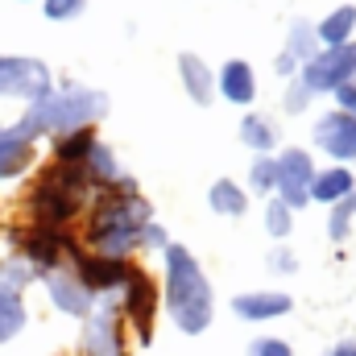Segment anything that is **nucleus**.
<instances>
[{
  "mask_svg": "<svg viewBox=\"0 0 356 356\" xmlns=\"http://www.w3.org/2000/svg\"><path fill=\"white\" fill-rule=\"evenodd\" d=\"M42 286H46V298H50V307L58 311V315H71V319H88L91 311H95V294L88 290V282L75 273V266H58L50 269V273H42L38 277Z\"/></svg>",
  "mask_w": 356,
  "mask_h": 356,
  "instance_id": "8",
  "label": "nucleus"
},
{
  "mask_svg": "<svg viewBox=\"0 0 356 356\" xmlns=\"http://www.w3.org/2000/svg\"><path fill=\"white\" fill-rule=\"evenodd\" d=\"M216 95H224L228 104H253L257 99V75H253V67L245 63V58H228L224 67H220V75H216Z\"/></svg>",
  "mask_w": 356,
  "mask_h": 356,
  "instance_id": "14",
  "label": "nucleus"
},
{
  "mask_svg": "<svg viewBox=\"0 0 356 356\" xmlns=\"http://www.w3.org/2000/svg\"><path fill=\"white\" fill-rule=\"evenodd\" d=\"M290 228H294V207H286L277 195L266 199V232L273 236V241H286Z\"/></svg>",
  "mask_w": 356,
  "mask_h": 356,
  "instance_id": "25",
  "label": "nucleus"
},
{
  "mask_svg": "<svg viewBox=\"0 0 356 356\" xmlns=\"http://www.w3.org/2000/svg\"><path fill=\"white\" fill-rule=\"evenodd\" d=\"M311 182H315V162L307 149L290 145L277 154V199L294 211H302L311 203Z\"/></svg>",
  "mask_w": 356,
  "mask_h": 356,
  "instance_id": "9",
  "label": "nucleus"
},
{
  "mask_svg": "<svg viewBox=\"0 0 356 356\" xmlns=\"http://www.w3.org/2000/svg\"><path fill=\"white\" fill-rule=\"evenodd\" d=\"M166 245H170L166 228H162V224H145V232H141V249H166Z\"/></svg>",
  "mask_w": 356,
  "mask_h": 356,
  "instance_id": "30",
  "label": "nucleus"
},
{
  "mask_svg": "<svg viewBox=\"0 0 356 356\" xmlns=\"http://www.w3.org/2000/svg\"><path fill=\"white\" fill-rule=\"evenodd\" d=\"M178 79H182V91H186L199 108H207V104L216 99V75H211V67H207L199 54H191V50L178 54Z\"/></svg>",
  "mask_w": 356,
  "mask_h": 356,
  "instance_id": "17",
  "label": "nucleus"
},
{
  "mask_svg": "<svg viewBox=\"0 0 356 356\" xmlns=\"http://www.w3.org/2000/svg\"><path fill=\"white\" fill-rule=\"evenodd\" d=\"M108 116V95L99 88L88 83H75V79H63L46 91L42 99L25 104V112L13 120L29 141H54V137H67V133H79V129H95L99 120Z\"/></svg>",
  "mask_w": 356,
  "mask_h": 356,
  "instance_id": "2",
  "label": "nucleus"
},
{
  "mask_svg": "<svg viewBox=\"0 0 356 356\" xmlns=\"http://www.w3.org/2000/svg\"><path fill=\"white\" fill-rule=\"evenodd\" d=\"M38 166V141H29L17 124H0V182H21Z\"/></svg>",
  "mask_w": 356,
  "mask_h": 356,
  "instance_id": "11",
  "label": "nucleus"
},
{
  "mask_svg": "<svg viewBox=\"0 0 356 356\" xmlns=\"http://www.w3.org/2000/svg\"><path fill=\"white\" fill-rule=\"evenodd\" d=\"M120 302V311L137 323V332H141V340H149V319H154V302H158V294H154V282L141 273V269L133 266L129 269V277H124V286H120V294H116Z\"/></svg>",
  "mask_w": 356,
  "mask_h": 356,
  "instance_id": "12",
  "label": "nucleus"
},
{
  "mask_svg": "<svg viewBox=\"0 0 356 356\" xmlns=\"http://www.w3.org/2000/svg\"><path fill=\"white\" fill-rule=\"evenodd\" d=\"M249 356H290V344L277 340V336H261L249 344Z\"/></svg>",
  "mask_w": 356,
  "mask_h": 356,
  "instance_id": "29",
  "label": "nucleus"
},
{
  "mask_svg": "<svg viewBox=\"0 0 356 356\" xmlns=\"http://www.w3.org/2000/svg\"><path fill=\"white\" fill-rule=\"evenodd\" d=\"M319 54V38H315V25L311 21H302V17H294V25H290V33H286V46L277 50V75H294V71H302L311 58Z\"/></svg>",
  "mask_w": 356,
  "mask_h": 356,
  "instance_id": "13",
  "label": "nucleus"
},
{
  "mask_svg": "<svg viewBox=\"0 0 356 356\" xmlns=\"http://www.w3.org/2000/svg\"><path fill=\"white\" fill-rule=\"evenodd\" d=\"M269 269H277V273H294V269H298V261H294V253H290V249H273Z\"/></svg>",
  "mask_w": 356,
  "mask_h": 356,
  "instance_id": "32",
  "label": "nucleus"
},
{
  "mask_svg": "<svg viewBox=\"0 0 356 356\" xmlns=\"http://www.w3.org/2000/svg\"><path fill=\"white\" fill-rule=\"evenodd\" d=\"M162 261H166V311L178 323V332H186V336L207 332L216 302H211V282L203 277L199 261L182 245H166Z\"/></svg>",
  "mask_w": 356,
  "mask_h": 356,
  "instance_id": "4",
  "label": "nucleus"
},
{
  "mask_svg": "<svg viewBox=\"0 0 356 356\" xmlns=\"http://www.w3.org/2000/svg\"><path fill=\"white\" fill-rule=\"evenodd\" d=\"M353 191H356V178H353L348 166H327V170H315V182H311V203L332 207V203L348 199Z\"/></svg>",
  "mask_w": 356,
  "mask_h": 356,
  "instance_id": "18",
  "label": "nucleus"
},
{
  "mask_svg": "<svg viewBox=\"0 0 356 356\" xmlns=\"http://www.w3.org/2000/svg\"><path fill=\"white\" fill-rule=\"evenodd\" d=\"M42 4V17L54 21V25H67V21H79L88 13V0H38Z\"/></svg>",
  "mask_w": 356,
  "mask_h": 356,
  "instance_id": "27",
  "label": "nucleus"
},
{
  "mask_svg": "<svg viewBox=\"0 0 356 356\" xmlns=\"http://www.w3.org/2000/svg\"><path fill=\"white\" fill-rule=\"evenodd\" d=\"M91 182L83 178L79 166H63V162H46L38 178L25 191V216L38 228H71L91 203Z\"/></svg>",
  "mask_w": 356,
  "mask_h": 356,
  "instance_id": "3",
  "label": "nucleus"
},
{
  "mask_svg": "<svg viewBox=\"0 0 356 356\" xmlns=\"http://www.w3.org/2000/svg\"><path fill=\"white\" fill-rule=\"evenodd\" d=\"M298 79L311 88V95H332V91H340L344 83H353L356 79V42L319 50V54L298 71Z\"/></svg>",
  "mask_w": 356,
  "mask_h": 356,
  "instance_id": "6",
  "label": "nucleus"
},
{
  "mask_svg": "<svg viewBox=\"0 0 356 356\" xmlns=\"http://www.w3.org/2000/svg\"><path fill=\"white\" fill-rule=\"evenodd\" d=\"M0 282L25 294V286H33V282H38V269L29 266L21 253H8V257H0Z\"/></svg>",
  "mask_w": 356,
  "mask_h": 356,
  "instance_id": "24",
  "label": "nucleus"
},
{
  "mask_svg": "<svg viewBox=\"0 0 356 356\" xmlns=\"http://www.w3.org/2000/svg\"><path fill=\"white\" fill-rule=\"evenodd\" d=\"M241 141L253 149V154H269L273 145H277V124L261 116V112H249L245 120H241Z\"/></svg>",
  "mask_w": 356,
  "mask_h": 356,
  "instance_id": "22",
  "label": "nucleus"
},
{
  "mask_svg": "<svg viewBox=\"0 0 356 356\" xmlns=\"http://www.w3.org/2000/svg\"><path fill=\"white\" fill-rule=\"evenodd\" d=\"M21 4H29V0H21Z\"/></svg>",
  "mask_w": 356,
  "mask_h": 356,
  "instance_id": "34",
  "label": "nucleus"
},
{
  "mask_svg": "<svg viewBox=\"0 0 356 356\" xmlns=\"http://www.w3.org/2000/svg\"><path fill=\"white\" fill-rule=\"evenodd\" d=\"M353 33H356V4H340V8H332V13L315 25V38H319L323 50H332V46H348Z\"/></svg>",
  "mask_w": 356,
  "mask_h": 356,
  "instance_id": "20",
  "label": "nucleus"
},
{
  "mask_svg": "<svg viewBox=\"0 0 356 356\" xmlns=\"http://www.w3.org/2000/svg\"><path fill=\"white\" fill-rule=\"evenodd\" d=\"M327 356H356V340H344V344H336Z\"/></svg>",
  "mask_w": 356,
  "mask_h": 356,
  "instance_id": "33",
  "label": "nucleus"
},
{
  "mask_svg": "<svg viewBox=\"0 0 356 356\" xmlns=\"http://www.w3.org/2000/svg\"><path fill=\"white\" fill-rule=\"evenodd\" d=\"M332 95H336V108H340V112H353L356 116V79L353 83H344L340 91H332Z\"/></svg>",
  "mask_w": 356,
  "mask_h": 356,
  "instance_id": "31",
  "label": "nucleus"
},
{
  "mask_svg": "<svg viewBox=\"0 0 356 356\" xmlns=\"http://www.w3.org/2000/svg\"><path fill=\"white\" fill-rule=\"evenodd\" d=\"M207 203H211V211H216V216L241 220V216L249 211V191H245L241 182H232V178H216V182H211V191H207Z\"/></svg>",
  "mask_w": 356,
  "mask_h": 356,
  "instance_id": "21",
  "label": "nucleus"
},
{
  "mask_svg": "<svg viewBox=\"0 0 356 356\" xmlns=\"http://www.w3.org/2000/svg\"><path fill=\"white\" fill-rule=\"evenodd\" d=\"M249 195H266L273 199L277 195V158H269V154H253V162H249V186H245Z\"/></svg>",
  "mask_w": 356,
  "mask_h": 356,
  "instance_id": "23",
  "label": "nucleus"
},
{
  "mask_svg": "<svg viewBox=\"0 0 356 356\" xmlns=\"http://www.w3.org/2000/svg\"><path fill=\"white\" fill-rule=\"evenodd\" d=\"M79 170H83V178L91 182V191H108V186L129 182L124 166H120V162H116V154H112V145H104L99 137H95V145L88 149V158L79 162Z\"/></svg>",
  "mask_w": 356,
  "mask_h": 356,
  "instance_id": "15",
  "label": "nucleus"
},
{
  "mask_svg": "<svg viewBox=\"0 0 356 356\" xmlns=\"http://www.w3.org/2000/svg\"><path fill=\"white\" fill-rule=\"evenodd\" d=\"M145 224H154V207L145 195H137V182H120L108 191H95L83 211V228H79V245L99 257H120L129 261L133 249H141V232Z\"/></svg>",
  "mask_w": 356,
  "mask_h": 356,
  "instance_id": "1",
  "label": "nucleus"
},
{
  "mask_svg": "<svg viewBox=\"0 0 356 356\" xmlns=\"http://www.w3.org/2000/svg\"><path fill=\"white\" fill-rule=\"evenodd\" d=\"M290 307H294V298L282 294V290H253V294H236V298H232V311H236L241 319H249V323L282 319Z\"/></svg>",
  "mask_w": 356,
  "mask_h": 356,
  "instance_id": "16",
  "label": "nucleus"
},
{
  "mask_svg": "<svg viewBox=\"0 0 356 356\" xmlns=\"http://www.w3.org/2000/svg\"><path fill=\"white\" fill-rule=\"evenodd\" d=\"M25 323H29V311H25V294L0 282V348H4V344H13V340L25 332Z\"/></svg>",
  "mask_w": 356,
  "mask_h": 356,
  "instance_id": "19",
  "label": "nucleus"
},
{
  "mask_svg": "<svg viewBox=\"0 0 356 356\" xmlns=\"http://www.w3.org/2000/svg\"><path fill=\"white\" fill-rule=\"evenodd\" d=\"M79 353H83V356H129V348H124V327H120V307H116V298H104V302H95V311L83 319Z\"/></svg>",
  "mask_w": 356,
  "mask_h": 356,
  "instance_id": "7",
  "label": "nucleus"
},
{
  "mask_svg": "<svg viewBox=\"0 0 356 356\" xmlns=\"http://www.w3.org/2000/svg\"><path fill=\"white\" fill-rule=\"evenodd\" d=\"M353 216H356V191L348 195V199L332 203V216H327V232H332V241H348V232H353Z\"/></svg>",
  "mask_w": 356,
  "mask_h": 356,
  "instance_id": "26",
  "label": "nucleus"
},
{
  "mask_svg": "<svg viewBox=\"0 0 356 356\" xmlns=\"http://www.w3.org/2000/svg\"><path fill=\"white\" fill-rule=\"evenodd\" d=\"M54 71L33 54H0V99L33 104L54 88Z\"/></svg>",
  "mask_w": 356,
  "mask_h": 356,
  "instance_id": "5",
  "label": "nucleus"
},
{
  "mask_svg": "<svg viewBox=\"0 0 356 356\" xmlns=\"http://www.w3.org/2000/svg\"><path fill=\"white\" fill-rule=\"evenodd\" d=\"M311 99H315V95H311V88H307V83H302L298 75H294V79L286 83V91H282V108H286L290 116L307 112V108H311Z\"/></svg>",
  "mask_w": 356,
  "mask_h": 356,
  "instance_id": "28",
  "label": "nucleus"
},
{
  "mask_svg": "<svg viewBox=\"0 0 356 356\" xmlns=\"http://www.w3.org/2000/svg\"><path fill=\"white\" fill-rule=\"evenodd\" d=\"M311 137H315V145L327 154V158H336V162H356V116L353 112H327V116H319L315 120V129H311Z\"/></svg>",
  "mask_w": 356,
  "mask_h": 356,
  "instance_id": "10",
  "label": "nucleus"
}]
</instances>
